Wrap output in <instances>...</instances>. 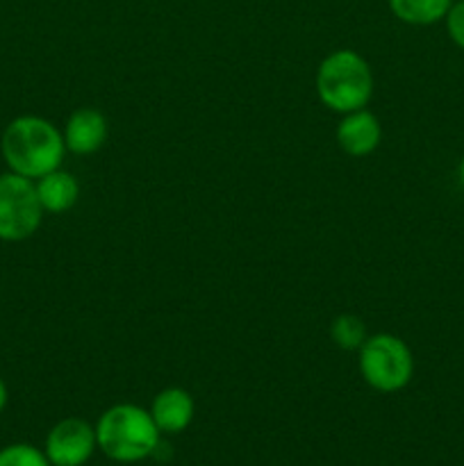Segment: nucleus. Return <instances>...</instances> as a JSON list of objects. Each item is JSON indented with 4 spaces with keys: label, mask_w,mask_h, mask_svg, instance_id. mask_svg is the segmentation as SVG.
<instances>
[{
    "label": "nucleus",
    "mask_w": 464,
    "mask_h": 466,
    "mask_svg": "<svg viewBox=\"0 0 464 466\" xmlns=\"http://www.w3.org/2000/svg\"><path fill=\"white\" fill-rule=\"evenodd\" d=\"M7 400H9L7 385H5V380H3V378H0V414H3V410L7 408Z\"/></svg>",
    "instance_id": "nucleus-15"
},
{
    "label": "nucleus",
    "mask_w": 464,
    "mask_h": 466,
    "mask_svg": "<svg viewBox=\"0 0 464 466\" xmlns=\"http://www.w3.org/2000/svg\"><path fill=\"white\" fill-rule=\"evenodd\" d=\"M330 337L335 341V346L344 350H359V346L367 341V328L364 321L355 314H339V317L332 319L330 326Z\"/></svg>",
    "instance_id": "nucleus-12"
},
{
    "label": "nucleus",
    "mask_w": 464,
    "mask_h": 466,
    "mask_svg": "<svg viewBox=\"0 0 464 466\" xmlns=\"http://www.w3.org/2000/svg\"><path fill=\"white\" fill-rule=\"evenodd\" d=\"M0 466H53L41 449L32 444H9L0 449Z\"/></svg>",
    "instance_id": "nucleus-13"
},
{
    "label": "nucleus",
    "mask_w": 464,
    "mask_h": 466,
    "mask_svg": "<svg viewBox=\"0 0 464 466\" xmlns=\"http://www.w3.org/2000/svg\"><path fill=\"white\" fill-rule=\"evenodd\" d=\"M159 428L155 426L150 410L135 403L112 405L96 423L98 449L109 460L135 464L150 458L159 449Z\"/></svg>",
    "instance_id": "nucleus-2"
},
{
    "label": "nucleus",
    "mask_w": 464,
    "mask_h": 466,
    "mask_svg": "<svg viewBox=\"0 0 464 466\" xmlns=\"http://www.w3.org/2000/svg\"><path fill=\"white\" fill-rule=\"evenodd\" d=\"M44 214L35 180L12 171L0 173V241L30 239Z\"/></svg>",
    "instance_id": "nucleus-5"
},
{
    "label": "nucleus",
    "mask_w": 464,
    "mask_h": 466,
    "mask_svg": "<svg viewBox=\"0 0 464 466\" xmlns=\"http://www.w3.org/2000/svg\"><path fill=\"white\" fill-rule=\"evenodd\" d=\"M314 86L318 100L332 112L348 114L364 109L373 96L371 66L355 50H335L318 64Z\"/></svg>",
    "instance_id": "nucleus-3"
},
{
    "label": "nucleus",
    "mask_w": 464,
    "mask_h": 466,
    "mask_svg": "<svg viewBox=\"0 0 464 466\" xmlns=\"http://www.w3.org/2000/svg\"><path fill=\"white\" fill-rule=\"evenodd\" d=\"M387 5L408 25H432L444 21L453 0H387Z\"/></svg>",
    "instance_id": "nucleus-11"
},
{
    "label": "nucleus",
    "mask_w": 464,
    "mask_h": 466,
    "mask_svg": "<svg viewBox=\"0 0 464 466\" xmlns=\"http://www.w3.org/2000/svg\"><path fill=\"white\" fill-rule=\"evenodd\" d=\"M196 414L194 396L182 387H168V390L159 391L150 405V417H153L155 426L164 435H177L185 432L191 426Z\"/></svg>",
    "instance_id": "nucleus-9"
},
{
    "label": "nucleus",
    "mask_w": 464,
    "mask_h": 466,
    "mask_svg": "<svg viewBox=\"0 0 464 466\" xmlns=\"http://www.w3.org/2000/svg\"><path fill=\"white\" fill-rule=\"evenodd\" d=\"M446 30H449V36L453 39V44L458 48L464 50V0H458V3L450 5L449 14H446Z\"/></svg>",
    "instance_id": "nucleus-14"
},
{
    "label": "nucleus",
    "mask_w": 464,
    "mask_h": 466,
    "mask_svg": "<svg viewBox=\"0 0 464 466\" xmlns=\"http://www.w3.org/2000/svg\"><path fill=\"white\" fill-rule=\"evenodd\" d=\"M459 182H462V187H464V157H462V162H459Z\"/></svg>",
    "instance_id": "nucleus-16"
},
{
    "label": "nucleus",
    "mask_w": 464,
    "mask_h": 466,
    "mask_svg": "<svg viewBox=\"0 0 464 466\" xmlns=\"http://www.w3.org/2000/svg\"><path fill=\"white\" fill-rule=\"evenodd\" d=\"M109 135L107 118L100 109L80 107L66 118L62 137L68 153L94 155L105 146Z\"/></svg>",
    "instance_id": "nucleus-7"
},
{
    "label": "nucleus",
    "mask_w": 464,
    "mask_h": 466,
    "mask_svg": "<svg viewBox=\"0 0 464 466\" xmlns=\"http://www.w3.org/2000/svg\"><path fill=\"white\" fill-rule=\"evenodd\" d=\"M0 153L12 173L39 180L45 173L62 168L66 144L48 118L23 114L7 123L0 137Z\"/></svg>",
    "instance_id": "nucleus-1"
},
{
    "label": "nucleus",
    "mask_w": 464,
    "mask_h": 466,
    "mask_svg": "<svg viewBox=\"0 0 464 466\" xmlns=\"http://www.w3.org/2000/svg\"><path fill=\"white\" fill-rule=\"evenodd\" d=\"M455 3H458V0H455Z\"/></svg>",
    "instance_id": "nucleus-17"
},
{
    "label": "nucleus",
    "mask_w": 464,
    "mask_h": 466,
    "mask_svg": "<svg viewBox=\"0 0 464 466\" xmlns=\"http://www.w3.org/2000/svg\"><path fill=\"white\" fill-rule=\"evenodd\" d=\"M35 189L45 214L68 212L80 198V185H77L76 176L62 171V168H55L35 180Z\"/></svg>",
    "instance_id": "nucleus-10"
},
{
    "label": "nucleus",
    "mask_w": 464,
    "mask_h": 466,
    "mask_svg": "<svg viewBox=\"0 0 464 466\" xmlns=\"http://www.w3.org/2000/svg\"><path fill=\"white\" fill-rule=\"evenodd\" d=\"M359 373L368 387L382 394L405 390L414 376V355L400 337L380 332L359 346Z\"/></svg>",
    "instance_id": "nucleus-4"
},
{
    "label": "nucleus",
    "mask_w": 464,
    "mask_h": 466,
    "mask_svg": "<svg viewBox=\"0 0 464 466\" xmlns=\"http://www.w3.org/2000/svg\"><path fill=\"white\" fill-rule=\"evenodd\" d=\"M382 127L380 121L368 109H355L344 114L337 126V144L350 157H367L380 146Z\"/></svg>",
    "instance_id": "nucleus-8"
},
{
    "label": "nucleus",
    "mask_w": 464,
    "mask_h": 466,
    "mask_svg": "<svg viewBox=\"0 0 464 466\" xmlns=\"http://www.w3.org/2000/svg\"><path fill=\"white\" fill-rule=\"evenodd\" d=\"M98 449L96 428L85 419H62L50 428L45 437L44 453L53 466H82L91 460Z\"/></svg>",
    "instance_id": "nucleus-6"
}]
</instances>
